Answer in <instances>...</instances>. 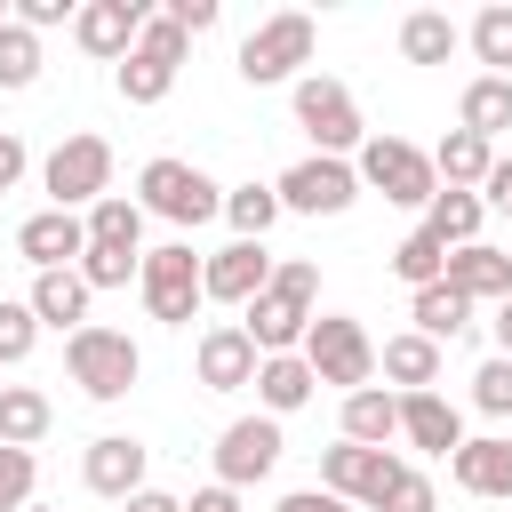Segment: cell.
Returning <instances> with one entry per match:
<instances>
[{
	"instance_id": "3957f363",
	"label": "cell",
	"mask_w": 512,
	"mask_h": 512,
	"mask_svg": "<svg viewBox=\"0 0 512 512\" xmlns=\"http://www.w3.org/2000/svg\"><path fill=\"white\" fill-rule=\"evenodd\" d=\"M64 368H72V384H80L88 400H128V392H136V376H144V352H136V336H128V328L88 320V328H72V336H64Z\"/></svg>"
},
{
	"instance_id": "d4e9b609",
	"label": "cell",
	"mask_w": 512,
	"mask_h": 512,
	"mask_svg": "<svg viewBox=\"0 0 512 512\" xmlns=\"http://www.w3.org/2000/svg\"><path fill=\"white\" fill-rule=\"evenodd\" d=\"M456 48H464V32H456L448 8H408V16H400V56H408V64H448Z\"/></svg>"
},
{
	"instance_id": "6da1fadb",
	"label": "cell",
	"mask_w": 512,
	"mask_h": 512,
	"mask_svg": "<svg viewBox=\"0 0 512 512\" xmlns=\"http://www.w3.org/2000/svg\"><path fill=\"white\" fill-rule=\"evenodd\" d=\"M312 304H320V264L312 256H288V264H272V288L248 304V344L272 360V352H304V336H312Z\"/></svg>"
},
{
	"instance_id": "e575fe53",
	"label": "cell",
	"mask_w": 512,
	"mask_h": 512,
	"mask_svg": "<svg viewBox=\"0 0 512 512\" xmlns=\"http://www.w3.org/2000/svg\"><path fill=\"white\" fill-rule=\"evenodd\" d=\"M392 272H400L408 288H432V280H448V248H440V240H432V232L416 224V232H408V240L392 248Z\"/></svg>"
},
{
	"instance_id": "816d5d0a",
	"label": "cell",
	"mask_w": 512,
	"mask_h": 512,
	"mask_svg": "<svg viewBox=\"0 0 512 512\" xmlns=\"http://www.w3.org/2000/svg\"><path fill=\"white\" fill-rule=\"evenodd\" d=\"M0 24H8V8H0Z\"/></svg>"
},
{
	"instance_id": "74e56055",
	"label": "cell",
	"mask_w": 512,
	"mask_h": 512,
	"mask_svg": "<svg viewBox=\"0 0 512 512\" xmlns=\"http://www.w3.org/2000/svg\"><path fill=\"white\" fill-rule=\"evenodd\" d=\"M32 344H40V312H32V304H8V296H0V368L32 360Z\"/></svg>"
},
{
	"instance_id": "9c48e42d",
	"label": "cell",
	"mask_w": 512,
	"mask_h": 512,
	"mask_svg": "<svg viewBox=\"0 0 512 512\" xmlns=\"http://www.w3.org/2000/svg\"><path fill=\"white\" fill-rule=\"evenodd\" d=\"M40 192H48V208H72V216H80V208H96V200L112 192V144H104V136H88V128H80V136H64V144L40 160Z\"/></svg>"
},
{
	"instance_id": "30bf717a",
	"label": "cell",
	"mask_w": 512,
	"mask_h": 512,
	"mask_svg": "<svg viewBox=\"0 0 512 512\" xmlns=\"http://www.w3.org/2000/svg\"><path fill=\"white\" fill-rule=\"evenodd\" d=\"M272 192H280L288 216H344V208L360 200V168H352V160H328V152H304Z\"/></svg>"
},
{
	"instance_id": "44dd1931",
	"label": "cell",
	"mask_w": 512,
	"mask_h": 512,
	"mask_svg": "<svg viewBox=\"0 0 512 512\" xmlns=\"http://www.w3.org/2000/svg\"><path fill=\"white\" fill-rule=\"evenodd\" d=\"M376 376H384V392H432L440 384V344L416 336V328H400V336H384Z\"/></svg>"
},
{
	"instance_id": "83f0119b",
	"label": "cell",
	"mask_w": 512,
	"mask_h": 512,
	"mask_svg": "<svg viewBox=\"0 0 512 512\" xmlns=\"http://www.w3.org/2000/svg\"><path fill=\"white\" fill-rule=\"evenodd\" d=\"M456 128H472V136H504L512 128V80H496V72H480V80H464V104H456Z\"/></svg>"
},
{
	"instance_id": "836d02e7",
	"label": "cell",
	"mask_w": 512,
	"mask_h": 512,
	"mask_svg": "<svg viewBox=\"0 0 512 512\" xmlns=\"http://www.w3.org/2000/svg\"><path fill=\"white\" fill-rule=\"evenodd\" d=\"M464 40H472V56H480L496 80H512V0H488V8L472 16Z\"/></svg>"
},
{
	"instance_id": "52a82bcc",
	"label": "cell",
	"mask_w": 512,
	"mask_h": 512,
	"mask_svg": "<svg viewBox=\"0 0 512 512\" xmlns=\"http://www.w3.org/2000/svg\"><path fill=\"white\" fill-rule=\"evenodd\" d=\"M304 360H312V376L336 384V392H368V384H376V336H368L352 312H312Z\"/></svg>"
},
{
	"instance_id": "e0dca14e",
	"label": "cell",
	"mask_w": 512,
	"mask_h": 512,
	"mask_svg": "<svg viewBox=\"0 0 512 512\" xmlns=\"http://www.w3.org/2000/svg\"><path fill=\"white\" fill-rule=\"evenodd\" d=\"M144 0H88L80 16H72V40L88 48V56H104V64H120L128 48H136V32H144Z\"/></svg>"
},
{
	"instance_id": "4dcf8cb0",
	"label": "cell",
	"mask_w": 512,
	"mask_h": 512,
	"mask_svg": "<svg viewBox=\"0 0 512 512\" xmlns=\"http://www.w3.org/2000/svg\"><path fill=\"white\" fill-rule=\"evenodd\" d=\"M280 216H288V208H280L272 184H232V192H224V224H232V240H264Z\"/></svg>"
},
{
	"instance_id": "603a6c76",
	"label": "cell",
	"mask_w": 512,
	"mask_h": 512,
	"mask_svg": "<svg viewBox=\"0 0 512 512\" xmlns=\"http://www.w3.org/2000/svg\"><path fill=\"white\" fill-rule=\"evenodd\" d=\"M88 296H96V288H88L80 264H72V272H40L24 304L40 312V328H64V336H72V328H88Z\"/></svg>"
},
{
	"instance_id": "8fae6325",
	"label": "cell",
	"mask_w": 512,
	"mask_h": 512,
	"mask_svg": "<svg viewBox=\"0 0 512 512\" xmlns=\"http://www.w3.org/2000/svg\"><path fill=\"white\" fill-rule=\"evenodd\" d=\"M408 464L392 456V448H360V440H336V448H320V488L328 496H344V504H384L392 496V480H400Z\"/></svg>"
},
{
	"instance_id": "8992f818",
	"label": "cell",
	"mask_w": 512,
	"mask_h": 512,
	"mask_svg": "<svg viewBox=\"0 0 512 512\" xmlns=\"http://www.w3.org/2000/svg\"><path fill=\"white\" fill-rule=\"evenodd\" d=\"M200 264H208V256H192V240L144 248V272H136V288H144V312H152V320H168V328H192V312L208 304V280H200Z\"/></svg>"
},
{
	"instance_id": "60d3db41",
	"label": "cell",
	"mask_w": 512,
	"mask_h": 512,
	"mask_svg": "<svg viewBox=\"0 0 512 512\" xmlns=\"http://www.w3.org/2000/svg\"><path fill=\"white\" fill-rule=\"evenodd\" d=\"M376 512H440V488H432V480H424V472L408 464V472L392 480V496H384Z\"/></svg>"
},
{
	"instance_id": "f1b7e54d",
	"label": "cell",
	"mask_w": 512,
	"mask_h": 512,
	"mask_svg": "<svg viewBox=\"0 0 512 512\" xmlns=\"http://www.w3.org/2000/svg\"><path fill=\"white\" fill-rule=\"evenodd\" d=\"M48 424H56L48 392H32V384H8V392H0V448H40Z\"/></svg>"
},
{
	"instance_id": "cb8c5ba5",
	"label": "cell",
	"mask_w": 512,
	"mask_h": 512,
	"mask_svg": "<svg viewBox=\"0 0 512 512\" xmlns=\"http://www.w3.org/2000/svg\"><path fill=\"white\" fill-rule=\"evenodd\" d=\"M312 392H320V376H312L304 352H272V360L256 368V400H264V416H296Z\"/></svg>"
},
{
	"instance_id": "7bdbcfd3",
	"label": "cell",
	"mask_w": 512,
	"mask_h": 512,
	"mask_svg": "<svg viewBox=\"0 0 512 512\" xmlns=\"http://www.w3.org/2000/svg\"><path fill=\"white\" fill-rule=\"evenodd\" d=\"M480 208L512 216V152H496V168H488V184H480Z\"/></svg>"
},
{
	"instance_id": "1f68e13d",
	"label": "cell",
	"mask_w": 512,
	"mask_h": 512,
	"mask_svg": "<svg viewBox=\"0 0 512 512\" xmlns=\"http://www.w3.org/2000/svg\"><path fill=\"white\" fill-rule=\"evenodd\" d=\"M480 216H488L480 192H440V200L424 208V232H432L440 248H472V240H480Z\"/></svg>"
},
{
	"instance_id": "7402d4cb",
	"label": "cell",
	"mask_w": 512,
	"mask_h": 512,
	"mask_svg": "<svg viewBox=\"0 0 512 512\" xmlns=\"http://www.w3.org/2000/svg\"><path fill=\"white\" fill-rule=\"evenodd\" d=\"M432 168H440V192H480L488 168H496V144L472 136V128H448V136L432 144Z\"/></svg>"
},
{
	"instance_id": "f546056e",
	"label": "cell",
	"mask_w": 512,
	"mask_h": 512,
	"mask_svg": "<svg viewBox=\"0 0 512 512\" xmlns=\"http://www.w3.org/2000/svg\"><path fill=\"white\" fill-rule=\"evenodd\" d=\"M112 88H120V104H160V96L176 88V64L152 56V48H128V56L112 64Z\"/></svg>"
},
{
	"instance_id": "b9f144b4",
	"label": "cell",
	"mask_w": 512,
	"mask_h": 512,
	"mask_svg": "<svg viewBox=\"0 0 512 512\" xmlns=\"http://www.w3.org/2000/svg\"><path fill=\"white\" fill-rule=\"evenodd\" d=\"M64 16H80V8H72V0H16V24H24V32H56Z\"/></svg>"
},
{
	"instance_id": "277c9868",
	"label": "cell",
	"mask_w": 512,
	"mask_h": 512,
	"mask_svg": "<svg viewBox=\"0 0 512 512\" xmlns=\"http://www.w3.org/2000/svg\"><path fill=\"white\" fill-rule=\"evenodd\" d=\"M352 168H360V192H384L392 208H432V200H440V168H432V152L408 144V136H368V144L352 152Z\"/></svg>"
},
{
	"instance_id": "4fadbf2b",
	"label": "cell",
	"mask_w": 512,
	"mask_h": 512,
	"mask_svg": "<svg viewBox=\"0 0 512 512\" xmlns=\"http://www.w3.org/2000/svg\"><path fill=\"white\" fill-rule=\"evenodd\" d=\"M16 256H24L32 272H72V264L88 256V216H72V208L24 216V224H16Z\"/></svg>"
},
{
	"instance_id": "ba28073f",
	"label": "cell",
	"mask_w": 512,
	"mask_h": 512,
	"mask_svg": "<svg viewBox=\"0 0 512 512\" xmlns=\"http://www.w3.org/2000/svg\"><path fill=\"white\" fill-rule=\"evenodd\" d=\"M312 16L304 8H280V16H264L248 40H240V80L248 88H272V80H304V64H312Z\"/></svg>"
},
{
	"instance_id": "8d00e7d4",
	"label": "cell",
	"mask_w": 512,
	"mask_h": 512,
	"mask_svg": "<svg viewBox=\"0 0 512 512\" xmlns=\"http://www.w3.org/2000/svg\"><path fill=\"white\" fill-rule=\"evenodd\" d=\"M472 408L496 416V424H512V360H504V352H488V360L472 368Z\"/></svg>"
},
{
	"instance_id": "ffe728a7",
	"label": "cell",
	"mask_w": 512,
	"mask_h": 512,
	"mask_svg": "<svg viewBox=\"0 0 512 512\" xmlns=\"http://www.w3.org/2000/svg\"><path fill=\"white\" fill-rule=\"evenodd\" d=\"M448 472H456V488H464V496H496V504H512V432L464 440V448L448 456Z\"/></svg>"
},
{
	"instance_id": "4316f807",
	"label": "cell",
	"mask_w": 512,
	"mask_h": 512,
	"mask_svg": "<svg viewBox=\"0 0 512 512\" xmlns=\"http://www.w3.org/2000/svg\"><path fill=\"white\" fill-rule=\"evenodd\" d=\"M88 248H120V256H144V208L128 192H104L88 208Z\"/></svg>"
},
{
	"instance_id": "7dc6e473",
	"label": "cell",
	"mask_w": 512,
	"mask_h": 512,
	"mask_svg": "<svg viewBox=\"0 0 512 512\" xmlns=\"http://www.w3.org/2000/svg\"><path fill=\"white\" fill-rule=\"evenodd\" d=\"M184 512H240V488L208 480V488H192V504H184Z\"/></svg>"
},
{
	"instance_id": "5bb4252c",
	"label": "cell",
	"mask_w": 512,
	"mask_h": 512,
	"mask_svg": "<svg viewBox=\"0 0 512 512\" xmlns=\"http://www.w3.org/2000/svg\"><path fill=\"white\" fill-rule=\"evenodd\" d=\"M200 280H208V304H240L248 312L272 288V256H264V240H232V248H216L200 264Z\"/></svg>"
},
{
	"instance_id": "5b68a950",
	"label": "cell",
	"mask_w": 512,
	"mask_h": 512,
	"mask_svg": "<svg viewBox=\"0 0 512 512\" xmlns=\"http://www.w3.org/2000/svg\"><path fill=\"white\" fill-rule=\"evenodd\" d=\"M288 104H296V128L312 136V152H328V160H344V152H360V144H368V120H360V104H352V88H344V80L304 72V80L288 88Z\"/></svg>"
},
{
	"instance_id": "f6af8a7d",
	"label": "cell",
	"mask_w": 512,
	"mask_h": 512,
	"mask_svg": "<svg viewBox=\"0 0 512 512\" xmlns=\"http://www.w3.org/2000/svg\"><path fill=\"white\" fill-rule=\"evenodd\" d=\"M272 512H352V504H344V496H328V488H288Z\"/></svg>"
},
{
	"instance_id": "7c38bea8",
	"label": "cell",
	"mask_w": 512,
	"mask_h": 512,
	"mask_svg": "<svg viewBox=\"0 0 512 512\" xmlns=\"http://www.w3.org/2000/svg\"><path fill=\"white\" fill-rule=\"evenodd\" d=\"M280 416H232L224 424V440H216V480L224 488H256V480H272V464H280Z\"/></svg>"
},
{
	"instance_id": "bcb514c9",
	"label": "cell",
	"mask_w": 512,
	"mask_h": 512,
	"mask_svg": "<svg viewBox=\"0 0 512 512\" xmlns=\"http://www.w3.org/2000/svg\"><path fill=\"white\" fill-rule=\"evenodd\" d=\"M168 16H176L184 32H208V24L224 16V8H216V0H168Z\"/></svg>"
},
{
	"instance_id": "d6986e66",
	"label": "cell",
	"mask_w": 512,
	"mask_h": 512,
	"mask_svg": "<svg viewBox=\"0 0 512 512\" xmlns=\"http://www.w3.org/2000/svg\"><path fill=\"white\" fill-rule=\"evenodd\" d=\"M448 288L464 304H512V248H488V240L448 248Z\"/></svg>"
},
{
	"instance_id": "f5cc1de1",
	"label": "cell",
	"mask_w": 512,
	"mask_h": 512,
	"mask_svg": "<svg viewBox=\"0 0 512 512\" xmlns=\"http://www.w3.org/2000/svg\"><path fill=\"white\" fill-rule=\"evenodd\" d=\"M0 392H8V384H0Z\"/></svg>"
},
{
	"instance_id": "7a4b0ae2",
	"label": "cell",
	"mask_w": 512,
	"mask_h": 512,
	"mask_svg": "<svg viewBox=\"0 0 512 512\" xmlns=\"http://www.w3.org/2000/svg\"><path fill=\"white\" fill-rule=\"evenodd\" d=\"M136 208L144 216H160V224H208V216H224V184L208 176V168H192V160H176V152H160V160H144V176H136Z\"/></svg>"
},
{
	"instance_id": "ac0fdd59",
	"label": "cell",
	"mask_w": 512,
	"mask_h": 512,
	"mask_svg": "<svg viewBox=\"0 0 512 512\" xmlns=\"http://www.w3.org/2000/svg\"><path fill=\"white\" fill-rule=\"evenodd\" d=\"M400 440L408 448H424V456H456L464 448V416H456V400L432 384V392H400Z\"/></svg>"
},
{
	"instance_id": "d6a6232c",
	"label": "cell",
	"mask_w": 512,
	"mask_h": 512,
	"mask_svg": "<svg viewBox=\"0 0 512 512\" xmlns=\"http://www.w3.org/2000/svg\"><path fill=\"white\" fill-rule=\"evenodd\" d=\"M472 328V304L448 288V280H432V288H416V336H432V344H448V336H464Z\"/></svg>"
},
{
	"instance_id": "681fc988",
	"label": "cell",
	"mask_w": 512,
	"mask_h": 512,
	"mask_svg": "<svg viewBox=\"0 0 512 512\" xmlns=\"http://www.w3.org/2000/svg\"><path fill=\"white\" fill-rule=\"evenodd\" d=\"M488 328H496V352L512 360V304H496V320H488Z\"/></svg>"
},
{
	"instance_id": "c3c4849f",
	"label": "cell",
	"mask_w": 512,
	"mask_h": 512,
	"mask_svg": "<svg viewBox=\"0 0 512 512\" xmlns=\"http://www.w3.org/2000/svg\"><path fill=\"white\" fill-rule=\"evenodd\" d=\"M120 512H184V496H168V488H136Z\"/></svg>"
},
{
	"instance_id": "2e32d148",
	"label": "cell",
	"mask_w": 512,
	"mask_h": 512,
	"mask_svg": "<svg viewBox=\"0 0 512 512\" xmlns=\"http://www.w3.org/2000/svg\"><path fill=\"white\" fill-rule=\"evenodd\" d=\"M192 368H200V384H208V392H240V384H256V368H264V352L248 344V328H240V320H216V328L200 336V352H192Z\"/></svg>"
},
{
	"instance_id": "ab89813d",
	"label": "cell",
	"mask_w": 512,
	"mask_h": 512,
	"mask_svg": "<svg viewBox=\"0 0 512 512\" xmlns=\"http://www.w3.org/2000/svg\"><path fill=\"white\" fill-rule=\"evenodd\" d=\"M136 272H144V256H120V248H88L80 256V280L88 288H128Z\"/></svg>"
},
{
	"instance_id": "d590c367",
	"label": "cell",
	"mask_w": 512,
	"mask_h": 512,
	"mask_svg": "<svg viewBox=\"0 0 512 512\" xmlns=\"http://www.w3.org/2000/svg\"><path fill=\"white\" fill-rule=\"evenodd\" d=\"M40 80V32H24L16 16L0 24V88L16 96V88H32Z\"/></svg>"
},
{
	"instance_id": "f35d334b",
	"label": "cell",
	"mask_w": 512,
	"mask_h": 512,
	"mask_svg": "<svg viewBox=\"0 0 512 512\" xmlns=\"http://www.w3.org/2000/svg\"><path fill=\"white\" fill-rule=\"evenodd\" d=\"M32 480H40V456L0 448V512H32Z\"/></svg>"
},
{
	"instance_id": "484cf974",
	"label": "cell",
	"mask_w": 512,
	"mask_h": 512,
	"mask_svg": "<svg viewBox=\"0 0 512 512\" xmlns=\"http://www.w3.org/2000/svg\"><path fill=\"white\" fill-rule=\"evenodd\" d=\"M344 440H360V448H384V440H400V392H384V384H368V392H344Z\"/></svg>"
},
{
	"instance_id": "9a60e30c",
	"label": "cell",
	"mask_w": 512,
	"mask_h": 512,
	"mask_svg": "<svg viewBox=\"0 0 512 512\" xmlns=\"http://www.w3.org/2000/svg\"><path fill=\"white\" fill-rule=\"evenodd\" d=\"M144 464H152V456H144V440H136V432H104V440H88V456H80V480H88L96 496L128 504L136 488H152V480H144Z\"/></svg>"
},
{
	"instance_id": "ee69618b",
	"label": "cell",
	"mask_w": 512,
	"mask_h": 512,
	"mask_svg": "<svg viewBox=\"0 0 512 512\" xmlns=\"http://www.w3.org/2000/svg\"><path fill=\"white\" fill-rule=\"evenodd\" d=\"M24 168H32L24 136H8V128H0V192H16V184H24Z\"/></svg>"
},
{
	"instance_id": "f907efd6",
	"label": "cell",
	"mask_w": 512,
	"mask_h": 512,
	"mask_svg": "<svg viewBox=\"0 0 512 512\" xmlns=\"http://www.w3.org/2000/svg\"><path fill=\"white\" fill-rule=\"evenodd\" d=\"M32 512H48V504H32Z\"/></svg>"
}]
</instances>
